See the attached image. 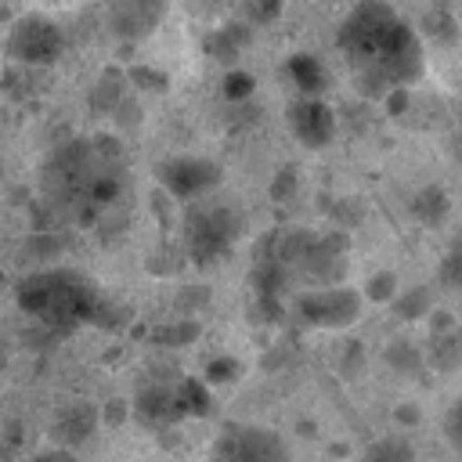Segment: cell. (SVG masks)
<instances>
[{
    "instance_id": "obj_26",
    "label": "cell",
    "mask_w": 462,
    "mask_h": 462,
    "mask_svg": "<svg viewBox=\"0 0 462 462\" xmlns=\"http://www.w3.org/2000/svg\"><path fill=\"white\" fill-rule=\"evenodd\" d=\"M426 22H437V29H433V36H437V40H455V22H451V14L437 11V14H430Z\"/></svg>"
},
{
    "instance_id": "obj_4",
    "label": "cell",
    "mask_w": 462,
    "mask_h": 462,
    "mask_svg": "<svg viewBox=\"0 0 462 462\" xmlns=\"http://www.w3.org/2000/svg\"><path fill=\"white\" fill-rule=\"evenodd\" d=\"M65 51V36L58 29V22H51L47 14H22L4 40V54L18 65L29 69H47L61 58Z\"/></svg>"
},
{
    "instance_id": "obj_10",
    "label": "cell",
    "mask_w": 462,
    "mask_h": 462,
    "mask_svg": "<svg viewBox=\"0 0 462 462\" xmlns=\"http://www.w3.org/2000/svg\"><path fill=\"white\" fill-rule=\"evenodd\" d=\"M97 422H101V411H97V408H90V404H69V408H61V411L54 415L51 437H54L58 448H72V451H76V448L94 433Z\"/></svg>"
},
{
    "instance_id": "obj_2",
    "label": "cell",
    "mask_w": 462,
    "mask_h": 462,
    "mask_svg": "<svg viewBox=\"0 0 462 462\" xmlns=\"http://www.w3.org/2000/svg\"><path fill=\"white\" fill-rule=\"evenodd\" d=\"M14 300L29 318H40L51 328H76L94 321L101 292L69 267H47L25 274L14 289Z\"/></svg>"
},
{
    "instance_id": "obj_17",
    "label": "cell",
    "mask_w": 462,
    "mask_h": 462,
    "mask_svg": "<svg viewBox=\"0 0 462 462\" xmlns=\"http://www.w3.org/2000/svg\"><path fill=\"white\" fill-rule=\"evenodd\" d=\"M397 292H401V285H397V274H393V271H375V274L365 282V289H361V296H365L368 303H393Z\"/></svg>"
},
{
    "instance_id": "obj_8",
    "label": "cell",
    "mask_w": 462,
    "mask_h": 462,
    "mask_svg": "<svg viewBox=\"0 0 462 462\" xmlns=\"http://www.w3.org/2000/svg\"><path fill=\"white\" fill-rule=\"evenodd\" d=\"M285 123H289V134L303 148L318 152L336 141V112L325 105V97H296L285 108Z\"/></svg>"
},
{
    "instance_id": "obj_19",
    "label": "cell",
    "mask_w": 462,
    "mask_h": 462,
    "mask_svg": "<svg viewBox=\"0 0 462 462\" xmlns=\"http://www.w3.org/2000/svg\"><path fill=\"white\" fill-rule=\"evenodd\" d=\"M386 365L397 368V372H415V368L422 365V357H419V350H415L411 343L397 339L393 346H386Z\"/></svg>"
},
{
    "instance_id": "obj_13",
    "label": "cell",
    "mask_w": 462,
    "mask_h": 462,
    "mask_svg": "<svg viewBox=\"0 0 462 462\" xmlns=\"http://www.w3.org/2000/svg\"><path fill=\"white\" fill-rule=\"evenodd\" d=\"M249 43V25H224V29H213L209 36H206V51L217 58V61H231L235 65V58H238V51Z\"/></svg>"
},
{
    "instance_id": "obj_14",
    "label": "cell",
    "mask_w": 462,
    "mask_h": 462,
    "mask_svg": "<svg viewBox=\"0 0 462 462\" xmlns=\"http://www.w3.org/2000/svg\"><path fill=\"white\" fill-rule=\"evenodd\" d=\"M390 307L397 310V318L419 321V318H430V314H433V296H430V289H419V285H415V289H401Z\"/></svg>"
},
{
    "instance_id": "obj_11",
    "label": "cell",
    "mask_w": 462,
    "mask_h": 462,
    "mask_svg": "<svg viewBox=\"0 0 462 462\" xmlns=\"http://www.w3.org/2000/svg\"><path fill=\"white\" fill-rule=\"evenodd\" d=\"M285 69H289V79H292V87L300 90V97H321V94H325L328 72H325V65H321L314 54H292Z\"/></svg>"
},
{
    "instance_id": "obj_29",
    "label": "cell",
    "mask_w": 462,
    "mask_h": 462,
    "mask_svg": "<svg viewBox=\"0 0 462 462\" xmlns=\"http://www.w3.org/2000/svg\"><path fill=\"white\" fill-rule=\"evenodd\" d=\"M4 361H7V354H4V350H0V368H4Z\"/></svg>"
},
{
    "instance_id": "obj_1",
    "label": "cell",
    "mask_w": 462,
    "mask_h": 462,
    "mask_svg": "<svg viewBox=\"0 0 462 462\" xmlns=\"http://www.w3.org/2000/svg\"><path fill=\"white\" fill-rule=\"evenodd\" d=\"M354 87L365 97H386L390 90H408L422 76V40L419 32L383 0H357L336 36Z\"/></svg>"
},
{
    "instance_id": "obj_7",
    "label": "cell",
    "mask_w": 462,
    "mask_h": 462,
    "mask_svg": "<svg viewBox=\"0 0 462 462\" xmlns=\"http://www.w3.org/2000/svg\"><path fill=\"white\" fill-rule=\"evenodd\" d=\"M217 462H292V451L282 433L260 426H238L224 433Z\"/></svg>"
},
{
    "instance_id": "obj_30",
    "label": "cell",
    "mask_w": 462,
    "mask_h": 462,
    "mask_svg": "<svg viewBox=\"0 0 462 462\" xmlns=\"http://www.w3.org/2000/svg\"><path fill=\"white\" fill-rule=\"evenodd\" d=\"M47 4H72V0H47Z\"/></svg>"
},
{
    "instance_id": "obj_12",
    "label": "cell",
    "mask_w": 462,
    "mask_h": 462,
    "mask_svg": "<svg viewBox=\"0 0 462 462\" xmlns=\"http://www.w3.org/2000/svg\"><path fill=\"white\" fill-rule=\"evenodd\" d=\"M361 462H419V451H415V444L408 437L386 433V437H375L361 451Z\"/></svg>"
},
{
    "instance_id": "obj_24",
    "label": "cell",
    "mask_w": 462,
    "mask_h": 462,
    "mask_svg": "<svg viewBox=\"0 0 462 462\" xmlns=\"http://www.w3.org/2000/svg\"><path fill=\"white\" fill-rule=\"evenodd\" d=\"M296 191V170H278V177H274V184H271V199H285V195H292Z\"/></svg>"
},
{
    "instance_id": "obj_20",
    "label": "cell",
    "mask_w": 462,
    "mask_h": 462,
    "mask_svg": "<svg viewBox=\"0 0 462 462\" xmlns=\"http://www.w3.org/2000/svg\"><path fill=\"white\" fill-rule=\"evenodd\" d=\"M231 379H238V361L235 357H213L206 365V372H202V383L206 386H224Z\"/></svg>"
},
{
    "instance_id": "obj_27",
    "label": "cell",
    "mask_w": 462,
    "mask_h": 462,
    "mask_svg": "<svg viewBox=\"0 0 462 462\" xmlns=\"http://www.w3.org/2000/svg\"><path fill=\"white\" fill-rule=\"evenodd\" d=\"M393 419H397L401 426H419V422H422V408H419V404H397Z\"/></svg>"
},
{
    "instance_id": "obj_21",
    "label": "cell",
    "mask_w": 462,
    "mask_h": 462,
    "mask_svg": "<svg viewBox=\"0 0 462 462\" xmlns=\"http://www.w3.org/2000/svg\"><path fill=\"white\" fill-rule=\"evenodd\" d=\"M444 437H448V444L462 455V397L444 411Z\"/></svg>"
},
{
    "instance_id": "obj_6",
    "label": "cell",
    "mask_w": 462,
    "mask_h": 462,
    "mask_svg": "<svg viewBox=\"0 0 462 462\" xmlns=\"http://www.w3.org/2000/svg\"><path fill=\"white\" fill-rule=\"evenodd\" d=\"M155 177L166 191V199L177 202H199L220 188V166L206 155H173L155 166Z\"/></svg>"
},
{
    "instance_id": "obj_15",
    "label": "cell",
    "mask_w": 462,
    "mask_h": 462,
    "mask_svg": "<svg viewBox=\"0 0 462 462\" xmlns=\"http://www.w3.org/2000/svg\"><path fill=\"white\" fill-rule=\"evenodd\" d=\"M411 213L422 220V224H440L448 217V195L444 188H422L411 202Z\"/></svg>"
},
{
    "instance_id": "obj_22",
    "label": "cell",
    "mask_w": 462,
    "mask_h": 462,
    "mask_svg": "<svg viewBox=\"0 0 462 462\" xmlns=\"http://www.w3.org/2000/svg\"><path fill=\"white\" fill-rule=\"evenodd\" d=\"M130 79L141 87V90H166V72H155L148 65H134L130 69Z\"/></svg>"
},
{
    "instance_id": "obj_9",
    "label": "cell",
    "mask_w": 462,
    "mask_h": 462,
    "mask_svg": "<svg viewBox=\"0 0 462 462\" xmlns=\"http://www.w3.org/2000/svg\"><path fill=\"white\" fill-rule=\"evenodd\" d=\"M170 11V0H112L108 4V29L116 40L137 43L152 36Z\"/></svg>"
},
{
    "instance_id": "obj_25",
    "label": "cell",
    "mask_w": 462,
    "mask_h": 462,
    "mask_svg": "<svg viewBox=\"0 0 462 462\" xmlns=\"http://www.w3.org/2000/svg\"><path fill=\"white\" fill-rule=\"evenodd\" d=\"M32 462H79V455H76L72 448H58V444H51V448H43Z\"/></svg>"
},
{
    "instance_id": "obj_18",
    "label": "cell",
    "mask_w": 462,
    "mask_h": 462,
    "mask_svg": "<svg viewBox=\"0 0 462 462\" xmlns=\"http://www.w3.org/2000/svg\"><path fill=\"white\" fill-rule=\"evenodd\" d=\"M253 87H256V79L245 69H235L231 65V72L224 76V97L227 101H249L253 97Z\"/></svg>"
},
{
    "instance_id": "obj_28",
    "label": "cell",
    "mask_w": 462,
    "mask_h": 462,
    "mask_svg": "<svg viewBox=\"0 0 462 462\" xmlns=\"http://www.w3.org/2000/svg\"><path fill=\"white\" fill-rule=\"evenodd\" d=\"M126 411H130V404H126V401H112V404H105L101 419H105V422H112V426H119V422H126Z\"/></svg>"
},
{
    "instance_id": "obj_16",
    "label": "cell",
    "mask_w": 462,
    "mask_h": 462,
    "mask_svg": "<svg viewBox=\"0 0 462 462\" xmlns=\"http://www.w3.org/2000/svg\"><path fill=\"white\" fill-rule=\"evenodd\" d=\"M152 339H155V343H162V346H188V343H195V339H199V321H191V318H177V321H170V325L155 328V332H152Z\"/></svg>"
},
{
    "instance_id": "obj_5",
    "label": "cell",
    "mask_w": 462,
    "mask_h": 462,
    "mask_svg": "<svg viewBox=\"0 0 462 462\" xmlns=\"http://www.w3.org/2000/svg\"><path fill=\"white\" fill-rule=\"evenodd\" d=\"M292 307H296V318L303 325L339 332V328H350L361 318L365 296L350 285H325V289H303Z\"/></svg>"
},
{
    "instance_id": "obj_3",
    "label": "cell",
    "mask_w": 462,
    "mask_h": 462,
    "mask_svg": "<svg viewBox=\"0 0 462 462\" xmlns=\"http://www.w3.org/2000/svg\"><path fill=\"white\" fill-rule=\"evenodd\" d=\"M238 231H242V213L227 199L206 195V199L191 202L184 213V245L199 267L220 263L235 249Z\"/></svg>"
},
{
    "instance_id": "obj_23",
    "label": "cell",
    "mask_w": 462,
    "mask_h": 462,
    "mask_svg": "<svg viewBox=\"0 0 462 462\" xmlns=\"http://www.w3.org/2000/svg\"><path fill=\"white\" fill-rule=\"evenodd\" d=\"M440 278H444L448 285H462V242H455V249L444 256V263H440Z\"/></svg>"
}]
</instances>
